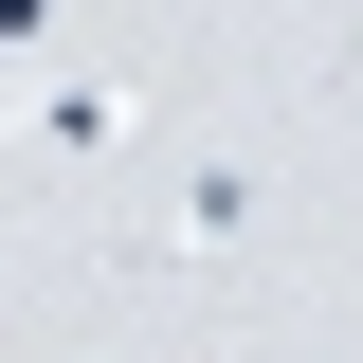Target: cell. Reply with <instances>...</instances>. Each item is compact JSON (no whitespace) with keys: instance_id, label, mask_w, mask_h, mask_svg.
Here are the masks:
<instances>
[{"instance_id":"cell-1","label":"cell","mask_w":363,"mask_h":363,"mask_svg":"<svg viewBox=\"0 0 363 363\" xmlns=\"http://www.w3.org/2000/svg\"><path fill=\"white\" fill-rule=\"evenodd\" d=\"M0 55H55V0H0Z\"/></svg>"}]
</instances>
